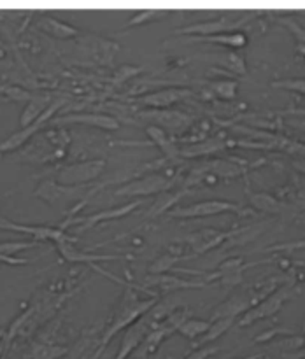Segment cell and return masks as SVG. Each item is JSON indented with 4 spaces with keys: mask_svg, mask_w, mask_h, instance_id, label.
<instances>
[{
    "mask_svg": "<svg viewBox=\"0 0 305 359\" xmlns=\"http://www.w3.org/2000/svg\"><path fill=\"white\" fill-rule=\"evenodd\" d=\"M154 305H156V297L139 298V294H135L133 291H125V293L121 294V298H119L118 305L114 307V311H112L111 321L107 323L104 333L100 335L98 351L93 359L100 358V354L104 353L107 344L114 339V335H118L119 332H123V330H126L128 326H132L137 319L146 316Z\"/></svg>",
    "mask_w": 305,
    "mask_h": 359,
    "instance_id": "1",
    "label": "cell"
},
{
    "mask_svg": "<svg viewBox=\"0 0 305 359\" xmlns=\"http://www.w3.org/2000/svg\"><path fill=\"white\" fill-rule=\"evenodd\" d=\"M97 191H100L97 184L63 186L58 184L56 181H53V179H44V181H41L37 184L34 196L35 198L42 200V202H46L48 205L58 207L63 212H65L67 207L72 205L70 212L67 214V219H70L81 207L86 205L88 200H90Z\"/></svg>",
    "mask_w": 305,
    "mask_h": 359,
    "instance_id": "2",
    "label": "cell"
},
{
    "mask_svg": "<svg viewBox=\"0 0 305 359\" xmlns=\"http://www.w3.org/2000/svg\"><path fill=\"white\" fill-rule=\"evenodd\" d=\"M107 161L104 158H91V160L72 161L69 165H62L51 170L53 181L63 186H86L93 184L91 181H97L105 172Z\"/></svg>",
    "mask_w": 305,
    "mask_h": 359,
    "instance_id": "3",
    "label": "cell"
},
{
    "mask_svg": "<svg viewBox=\"0 0 305 359\" xmlns=\"http://www.w3.org/2000/svg\"><path fill=\"white\" fill-rule=\"evenodd\" d=\"M294 293H298V287L294 286V283L283 284V286L277 287L276 291H272L269 297H265L262 302H258L255 307L249 309L245 314H242L240 318H238L237 325L240 326V328H245V326L252 325V323L256 321H262V319H270L283 309V305L286 304L287 300H291V298L294 297Z\"/></svg>",
    "mask_w": 305,
    "mask_h": 359,
    "instance_id": "4",
    "label": "cell"
},
{
    "mask_svg": "<svg viewBox=\"0 0 305 359\" xmlns=\"http://www.w3.org/2000/svg\"><path fill=\"white\" fill-rule=\"evenodd\" d=\"M69 100L70 98H67V97L55 98V100L49 104V107L44 111V114H42L37 121L32 123V125L27 126V128L16 130V132H13L9 137H6V139L0 142V154L13 153V151L20 149V147L25 146L28 140H32V137H34L35 133H39L41 130L48 128V123L55 118V114H58V112L62 111L67 104H69Z\"/></svg>",
    "mask_w": 305,
    "mask_h": 359,
    "instance_id": "5",
    "label": "cell"
},
{
    "mask_svg": "<svg viewBox=\"0 0 305 359\" xmlns=\"http://www.w3.org/2000/svg\"><path fill=\"white\" fill-rule=\"evenodd\" d=\"M174 186V177L167 174H144L140 177L128 179L123 186L112 191V196H130V198H137V196H149V195H160V193L168 191Z\"/></svg>",
    "mask_w": 305,
    "mask_h": 359,
    "instance_id": "6",
    "label": "cell"
},
{
    "mask_svg": "<svg viewBox=\"0 0 305 359\" xmlns=\"http://www.w3.org/2000/svg\"><path fill=\"white\" fill-rule=\"evenodd\" d=\"M251 14H223V16L216 18L210 21H198L189 27L179 28L175 30V35H191V37H210V35L226 34V32H233V28L242 27L251 20Z\"/></svg>",
    "mask_w": 305,
    "mask_h": 359,
    "instance_id": "7",
    "label": "cell"
},
{
    "mask_svg": "<svg viewBox=\"0 0 305 359\" xmlns=\"http://www.w3.org/2000/svg\"><path fill=\"white\" fill-rule=\"evenodd\" d=\"M140 118L151 121L149 125L160 126L174 137H182L195 123L193 116H189L188 112L175 111V109H147L140 112Z\"/></svg>",
    "mask_w": 305,
    "mask_h": 359,
    "instance_id": "8",
    "label": "cell"
},
{
    "mask_svg": "<svg viewBox=\"0 0 305 359\" xmlns=\"http://www.w3.org/2000/svg\"><path fill=\"white\" fill-rule=\"evenodd\" d=\"M67 125H83L90 126V128L105 130V132H116L119 130L121 123L116 116L104 114V112H83V111H72L67 114H56L51 121L48 123L49 126H67Z\"/></svg>",
    "mask_w": 305,
    "mask_h": 359,
    "instance_id": "9",
    "label": "cell"
},
{
    "mask_svg": "<svg viewBox=\"0 0 305 359\" xmlns=\"http://www.w3.org/2000/svg\"><path fill=\"white\" fill-rule=\"evenodd\" d=\"M144 203V200H133V202L128 203H123V205L114 207V209H104V210H98V212L90 214V216H83V217H70V219L62 221L58 224L60 230H65L67 226H76L77 233H83V231L90 230V228H95L97 224L104 223V221L109 219H119V217H125L128 214H132L133 210L139 209L140 205Z\"/></svg>",
    "mask_w": 305,
    "mask_h": 359,
    "instance_id": "10",
    "label": "cell"
},
{
    "mask_svg": "<svg viewBox=\"0 0 305 359\" xmlns=\"http://www.w3.org/2000/svg\"><path fill=\"white\" fill-rule=\"evenodd\" d=\"M224 212H242V207L238 203L228 202V200H219V198H210V200H202V202H195L191 205L179 207V209L170 210L167 212L170 217H179V219H193V217H210L217 216V214Z\"/></svg>",
    "mask_w": 305,
    "mask_h": 359,
    "instance_id": "11",
    "label": "cell"
},
{
    "mask_svg": "<svg viewBox=\"0 0 305 359\" xmlns=\"http://www.w3.org/2000/svg\"><path fill=\"white\" fill-rule=\"evenodd\" d=\"M0 230L30 235V238H34L39 244L44 241H51L55 244L62 241H72V237H69L65 230H60L58 226H49V224H21L7 219V217H0Z\"/></svg>",
    "mask_w": 305,
    "mask_h": 359,
    "instance_id": "12",
    "label": "cell"
},
{
    "mask_svg": "<svg viewBox=\"0 0 305 359\" xmlns=\"http://www.w3.org/2000/svg\"><path fill=\"white\" fill-rule=\"evenodd\" d=\"M193 91L189 88L182 86H172V88H163V90L153 91V93L142 95V97H137L135 104L144 105L147 109H168L170 105H174L175 102L184 100V98L191 97Z\"/></svg>",
    "mask_w": 305,
    "mask_h": 359,
    "instance_id": "13",
    "label": "cell"
},
{
    "mask_svg": "<svg viewBox=\"0 0 305 359\" xmlns=\"http://www.w3.org/2000/svg\"><path fill=\"white\" fill-rule=\"evenodd\" d=\"M256 305V298L252 294V290L249 293H235L230 294L224 302H221L219 305H216L212 316H210V321H216V319L223 318H235L245 314L251 307Z\"/></svg>",
    "mask_w": 305,
    "mask_h": 359,
    "instance_id": "14",
    "label": "cell"
},
{
    "mask_svg": "<svg viewBox=\"0 0 305 359\" xmlns=\"http://www.w3.org/2000/svg\"><path fill=\"white\" fill-rule=\"evenodd\" d=\"M153 328V323L149 321V318L142 316L140 319H137L132 326L125 330V335L121 339V346H119L118 354L114 359H128L133 354V351L139 349V346L142 344L144 337L147 335V332Z\"/></svg>",
    "mask_w": 305,
    "mask_h": 359,
    "instance_id": "15",
    "label": "cell"
},
{
    "mask_svg": "<svg viewBox=\"0 0 305 359\" xmlns=\"http://www.w3.org/2000/svg\"><path fill=\"white\" fill-rule=\"evenodd\" d=\"M35 28L41 30L42 34L49 35L51 39H56V41H69V39L81 35L79 28L55 16H49V14H41L35 20Z\"/></svg>",
    "mask_w": 305,
    "mask_h": 359,
    "instance_id": "16",
    "label": "cell"
},
{
    "mask_svg": "<svg viewBox=\"0 0 305 359\" xmlns=\"http://www.w3.org/2000/svg\"><path fill=\"white\" fill-rule=\"evenodd\" d=\"M56 245V251L62 256L65 262L70 263H84V265L91 266L95 262H107V259H118L119 256L116 255H97V252H88L81 251V249L76 248V238L72 241H62Z\"/></svg>",
    "mask_w": 305,
    "mask_h": 359,
    "instance_id": "17",
    "label": "cell"
},
{
    "mask_svg": "<svg viewBox=\"0 0 305 359\" xmlns=\"http://www.w3.org/2000/svg\"><path fill=\"white\" fill-rule=\"evenodd\" d=\"M228 237H230V231L216 230V228H203V230L196 231L191 238H188V242L191 244L193 252L188 258H195V256L203 255V252L217 248V245L223 244V241H226Z\"/></svg>",
    "mask_w": 305,
    "mask_h": 359,
    "instance_id": "18",
    "label": "cell"
},
{
    "mask_svg": "<svg viewBox=\"0 0 305 359\" xmlns=\"http://www.w3.org/2000/svg\"><path fill=\"white\" fill-rule=\"evenodd\" d=\"M228 147V140L223 137H207L205 140H200L196 144L179 147V158H198V156H216L217 153H223Z\"/></svg>",
    "mask_w": 305,
    "mask_h": 359,
    "instance_id": "19",
    "label": "cell"
},
{
    "mask_svg": "<svg viewBox=\"0 0 305 359\" xmlns=\"http://www.w3.org/2000/svg\"><path fill=\"white\" fill-rule=\"evenodd\" d=\"M144 283L151 287H156L161 293H174V291L189 290V287H203L207 284L202 283V280L182 279V277L168 276V273H163V276H149Z\"/></svg>",
    "mask_w": 305,
    "mask_h": 359,
    "instance_id": "20",
    "label": "cell"
},
{
    "mask_svg": "<svg viewBox=\"0 0 305 359\" xmlns=\"http://www.w3.org/2000/svg\"><path fill=\"white\" fill-rule=\"evenodd\" d=\"M249 205L252 209L259 210V212H266V214H277V216H284V214H293L291 212L290 207L286 205L284 202H280L276 195L272 193H265V191H256V193H249L248 195Z\"/></svg>",
    "mask_w": 305,
    "mask_h": 359,
    "instance_id": "21",
    "label": "cell"
},
{
    "mask_svg": "<svg viewBox=\"0 0 305 359\" xmlns=\"http://www.w3.org/2000/svg\"><path fill=\"white\" fill-rule=\"evenodd\" d=\"M53 100H55V98H51L49 93L32 95L30 100L25 104L23 112L20 114V128H27L32 123L37 121V119L44 114V111L49 107V104H51Z\"/></svg>",
    "mask_w": 305,
    "mask_h": 359,
    "instance_id": "22",
    "label": "cell"
},
{
    "mask_svg": "<svg viewBox=\"0 0 305 359\" xmlns=\"http://www.w3.org/2000/svg\"><path fill=\"white\" fill-rule=\"evenodd\" d=\"M144 132H146V135L149 137L151 144H154V146L160 147V151L165 154V158H167V160L179 158V146L175 144L174 139H170V137H168V133L165 132L163 128H160V126H156V125H146Z\"/></svg>",
    "mask_w": 305,
    "mask_h": 359,
    "instance_id": "23",
    "label": "cell"
},
{
    "mask_svg": "<svg viewBox=\"0 0 305 359\" xmlns=\"http://www.w3.org/2000/svg\"><path fill=\"white\" fill-rule=\"evenodd\" d=\"M186 193L188 191L182 188L174 189V191H172V189H168V191L160 193V195L156 196V200L153 202V205H151L149 210L146 212V216H144V221L153 219V217L161 216V214L170 212L172 207H174L175 203L182 198V195H186Z\"/></svg>",
    "mask_w": 305,
    "mask_h": 359,
    "instance_id": "24",
    "label": "cell"
},
{
    "mask_svg": "<svg viewBox=\"0 0 305 359\" xmlns=\"http://www.w3.org/2000/svg\"><path fill=\"white\" fill-rule=\"evenodd\" d=\"M172 333H175V328L167 325H158L156 328H151L149 332H147V335L144 337L142 344H140L137 351H140V356H147V354L156 353L160 344L163 342L165 339H168Z\"/></svg>",
    "mask_w": 305,
    "mask_h": 359,
    "instance_id": "25",
    "label": "cell"
},
{
    "mask_svg": "<svg viewBox=\"0 0 305 359\" xmlns=\"http://www.w3.org/2000/svg\"><path fill=\"white\" fill-rule=\"evenodd\" d=\"M189 41H200V42H212V44L226 46L230 49H240L244 48L249 42V37L245 32L235 30V32H226V34H217L210 35V37H193Z\"/></svg>",
    "mask_w": 305,
    "mask_h": 359,
    "instance_id": "26",
    "label": "cell"
},
{
    "mask_svg": "<svg viewBox=\"0 0 305 359\" xmlns=\"http://www.w3.org/2000/svg\"><path fill=\"white\" fill-rule=\"evenodd\" d=\"M207 88L210 90L212 97L221 98L224 102H231L237 98V91H238V84L237 81H231V79H214L207 83Z\"/></svg>",
    "mask_w": 305,
    "mask_h": 359,
    "instance_id": "27",
    "label": "cell"
},
{
    "mask_svg": "<svg viewBox=\"0 0 305 359\" xmlns=\"http://www.w3.org/2000/svg\"><path fill=\"white\" fill-rule=\"evenodd\" d=\"M67 354V347L56 346V344L51 342H42V340H37V342H32L30 347V356L32 359H58Z\"/></svg>",
    "mask_w": 305,
    "mask_h": 359,
    "instance_id": "28",
    "label": "cell"
},
{
    "mask_svg": "<svg viewBox=\"0 0 305 359\" xmlns=\"http://www.w3.org/2000/svg\"><path fill=\"white\" fill-rule=\"evenodd\" d=\"M233 325H237V319L235 318H223V319H216V321H210L209 330H207L205 335L198 340V344L203 347L216 342V340L219 339V337H223V333H226Z\"/></svg>",
    "mask_w": 305,
    "mask_h": 359,
    "instance_id": "29",
    "label": "cell"
},
{
    "mask_svg": "<svg viewBox=\"0 0 305 359\" xmlns=\"http://www.w3.org/2000/svg\"><path fill=\"white\" fill-rule=\"evenodd\" d=\"M216 63L219 69L226 70V72H231V74H237V76H244V74L248 72V67H245L244 58L233 51H228L224 53V55H217Z\"/></svg>",
    "mask_w": 305,
    "mask_h": 359,
    "instance_id": "30",
    "label": "cell"
},
{
    "mask_svg": "<svg viewBox=\"0 0 305 359\" xmlns=\"http://www.w3.org/2000/svg\"><path fill=\"white\" fill-rule=\"evenodd\" d=\"M210 321H205V319H198V318H188L181 326L177 328L179 335L186 337L189 340H195L198 337H203L209 330Z\"/></svg>",
    "mask_w": 305,
    "mask_h": 359,
    "instance_id": "31",
    "label": "cell"
},
{
    "mask_svg": "<svg viewBox=\"0 0 305 359\" xmlns=\"http://www.w3.org/2000/svg\"><path fill=\"white\" fill-rule=\"evenodd\" d=\"M305 346V337L304 335H290V337H280L279 340L270 346V351L277 353V358L284 356V354H291L294 351H300Z\"/></svg>",
    "mask_w": 305,
    "mask_h": 359,
    "instance_id": "32",
    "label": "cell"
},
{
    "mask_svg": "<svg viewBox=\"0 0 305 359\" xmlns=\"http://www.w3.org/2000/svg\"><path fill=\"white\" fill-rule=\"evenodd\" d=\"M177 262H181V256L175 255V252H161L154 262H151L149 276H163V273H168V270L174 269V265Z\"/></svg>",
    "mask_w": 305,
    "mask_h": 359,
    "instance_id": "33",
    "label": "cell"
},
{
    "mask_svg": "<svg viewBox=\"0 0 305 359\" xmlns=\"http://www.w3.org/2000/svg\"><path fill=\"white\" fill-rule=\"evenodd\" d=\"M165 11H153V9H144V11H139V13L132 14V18H130L128 21H126L125 25L121 27V32H126L130 30V28H137V27H142V25L149 23V21H154V20H160V18L165 16Z\"/></svg>",
    "mask_w": 305,
    "mask_h": 359,
    "instance_id": "34",
    "label": "cell"
},
{
    "mask_svg": "<svg viewBox=\"0 0 305 359\" xmlns=\"http://www.w3.org/2000/svg\"><path fill=\"white\" fill-rule=\"evenodd\" d=\"M39 242L35 241H2L0 242V256H18L21 251L37 248Z\"/></svg>",
    "mask_w": 305,
    "mask_h": 359,
    "instance_id": "35",
    "label": "cell"
},
{
    "mask_svg": "<svg viewBox=\"0 0 305 359\" xmlns=\"http://www.w3.org/2000/svg\"><path fill=\"white\" fill-rule=\"evenodd\" d=\"M290 335H293V330L277 325V326H272L270 330H265V332H262L259 335H256L255 339H252V342L265 344V342H270V340H273L276 337H290Z\"/></svg>",
    "mask_w": 305,
    "mask_h": 359,
    "instance_id": "36",
    "label": "cell"
},
{
    "mask_svg": "<svg viewBox=\"0 0 305 359\" xmlns=\"http://www.w3.org/2000/svg\"><path fill=\"white\" fill-rule=\"evenodd\" d=\"M279 23L283 27H286L287 30L293 34V37L297 39V44H305V27L298 23L297 20H293V16H284L279 18Z\"/></svg>",
    "mask_w": 305,
    "mask_h": 359,
    "instance_id": "37",
    "label": "cell"
},
{
    "mask_svg": "<svg viewBox=\"0 0 305 359\" xmlns=\"http://www.w3.org/2000/svg\"><path fill=\"white\" fill-rule=\"evenodd\" d=\"M142 67H135V65H121L119 69L114 70L112 74V86H119L125 81H128L130 77H135L137 74H140Z\"/></svg>",
    "mask_w": 305,
    "mask_h": 359,
    "instance_id": "38",
    "label": "cell"
},
{
    "mask_svg": "<svg viewBox=\"0 0 305 359\" xmlns=\"http://www.w3.org/2000/svg\"><path fill=\"white\" fill-rule=\"evenodd\" d=\"M273 88H283V90L294 91V93H300L305 97V77H294V79H280L273 81Z\"/></svg>",
    "mask_w": 305,
    "mask_h": 359,
    "instance_id": "39",
    "label": "cell"
},
{
    "mask_svg": "<svg viewBox=\"0 0 305 359\" xmlns=\"http://www.w3.org/2000/svg\"><path fill=\"white\" fill-rule=\"evenodd\" d=\"M217 351H219V347L217 346H203V347H198V349L191 351V353H189L184 359H207L212 356V354H216Z\"/></svg>",
    "mask_w": 305,
    "mask_h": 359,
    "instance_id": "40",
    "label": "cell"
},
{
    "mask_svg": "<svg viewBox=\"0 0 305 359\" xmlns=\"http://www.w3.org/2000/svg\"><path fill=\"white\" fill-rule=\"evenodd\" d=\"M0 262L7 263V265L18 266V265H27V263H30L32 259H28V258H16V256H0Z\"/></svg>",
    "mask_w": 305,
    "mask_h": 359,
    "instance_id": "41",
    "label": "cell"
},
{
    "mask_svg": "<svg viewBox=\"0 0 305 359\" xmlns=\"http://www.w3.org/2000/svg\"><path fill=\"white\" fill-rule=\"evenodd\" d=\"M294 51H297L298 55L304 56V58H305V44H297V46H294Z\"/></svg>",
    "mask_w": 305,
    "mask_h": 359,
    "instance_id": "42",
    "label": "cell"
},
{
    "mask_svg": "<svg viewBox=\"0 0 305 359\" xmlns=\"http://www.w3.org/2000/svg\"><path fill=\"white\" fill-rule=\"evenodd\" d=\"M6 335H7V326H0V342L6 339Z\"/></svg>",
    "mask_w": 305,
    "mask_h": 359,
    "instance_id": "43",
    "label": "cell"
},
{
    "mask_svg": "<svg viewBox=\"0 0 305 359\" xmlns=\"http://www.w3.org/2000/svg\"><path fill=\"white\" fill-rule=\"evenodd\" d=\"M6 349H7V342H6V339H4L2 342H0V358H2V354L6 353Z\"/></svg>",
    "mask_w": 305,
    "mask_h": 359,
    "instance_id": "44",
    "label": "cell"
},
{
    "mask_svg": "<svg viewBox=\"0 0 305 359\" xmlns=\"http://www.w3.org/2000/svg\"><path fill=\"white\" fill-rule=\"evenodd\" d=\"M263 354H252V356H244V358H235V359H262Z\"/></svg>",
    "mask_w": 305,
    "mask_h": 359,
    "instance_id": "45",
    "label": "cell"
},
{
    "mask_svg": "<svg viewBox=\"0 0 305 359\" xmlns=\"http://www.w3.org/2000/svg\"><path fill=\"white\" fill-rule=\"evenodd\" d=\"M294 114H300V116H305V111H293Z\"/></svg>",
    "mask_w": 305,
    "mask_h": 359,
    "instance_id": "46",
    "label": "cell"
},
{
    "mask_svg": "<svg viewBox=\"0 0 305 359\" xmlns=\"http://www.w3.org/2000/svg\"><path fill=\"white\" fill-rule=\"evenodd\" d=\"M294 125H300V126H305V123H297V121H293Z\"/></svg>",
    "mask_w": 305,
    "mask_h": 359,
    "instance_id": "47",
    "label": "cell"
}]
</instances>
